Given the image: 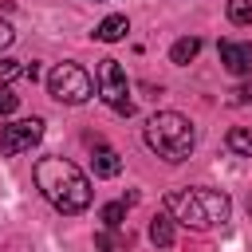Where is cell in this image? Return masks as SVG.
<instances>
[{
    "instance_id": "cell-19",
    "label": "cell",
    "mask_w": 252,
    "mask_h": 252,
    "mask_svg": "<svg viewBox=\"0 0 252 252\" xmlns=\"http://www.w3.org/2000/svg\"><path fill=\"white\" fill-rule=\"evenodd\" d=\"M232 94H236V102H248V98H252V87H240V91H232Z\"/></svg>"
},
{
    "instance_id": "cell-9",
    "label": "cell",
    "mask_w": 252,
    "mask_h": 252,
    "mask_svg": "<svg viewBox=\"0 0 252 252\" xmlns=\"http://www.w3.org/2000/svg\"><path fill=\"white\" fill-rule=\"evenodd\" d=\"M126 32H130V20H126V16H106V20L94 28V39L118 43V39H126Z\"/></svg>"
},
{
    "instance_id": "cell-14",
    "label": "cell",
    "mask_w": 252,
    "mask_h": 252,
    "mask_svg": "<svg viewBox=\"0 0 252 252\" xmlns=\"http://www.w3.org/2000/svg\"><path fill=\"white\" fill-rule=\"evenodd\" d=\"M228 20L232 24H252V0H228Z\"/></svg>"
},
{
    "instance_id": "cell-13",
    "label": "cell",
    "mask_w": 252,
    "mask_h": 252,
    "mask_svg": "<svg viewBox=\"0 0 252 252\" xmlns=\"http://www.w3.org/2000/svg\"><path fill=\"white\" fill-rule=\"evenodd\" d=\"M102 224H106V228H122V224H126V201L102 205Z\"/></svg>"
},
{
    "instance_id": "cell-20",
    "label": "cell",
    "mask_w": 252,
    "mask_h": 252,
    "mask_svg": "<svg viewBox=\"0 0 252 252\" xmlns=\"http://www.w3.org/2000/svg\"><path fill=\"white\" fill-rule=\"evenodd\" d=\"M248 213H252V201H248Z\"/></svg>"
},
{
    "instance_id": "cell-11",
    "label": "cell",
    "mask_w": 252,
    "mask_h": 252,
    "mask_svg": "<svg viewBox=\"0 0 252 252\" xmlns=\"http://www.w3.org/2000/svg\"><path fill=\"white\" fill-rule=\"evenodd\" d=\"M197 51H201V39H197V35H185V39H177V43H173L169 59H173L177 67H185L189 59H197Z\"/></svg>"
},
{
    "instance_id": "cell-10",
    "label": "cell",
    "mask_w": 252,
    "mask_h": 252,
    "mask_svg": "<svg viewBox=\"0 0 252 252\" xmlns=\"http://www.w3.org/2000/svg\"><path fill=\"white\" fill-rule=\"evenodd\" d=\"M150 240H154L158 248H169V244H173V217H169V213H158V217L150 220Z\"/></svg>"
},
{
    "instance_id": "cell-3",
    "label": "cell",
    "mask_w": 252,
    "mask_h": 252,
    "mask_svg": "<svg viewBox=\"0 0 252 252\" xmlns=\"http://www.w3.org/2000/svg\"><path fill=\"white\" fill-rule=\"evenodd\" d=\"M146 146L165 158V161H185L197 146V130L185 114L177 110H158L150 122H146Z\"/></svg>"
},
{
    "instance_id": "cell-16",
    "label": "cell",
    "mask_w": 252,
    "mask_h": 252,
    "mask_svg": "<svg viewBox=\"0 0 252 252\" xmlns=\"http://www.w3.org/2000/svg\"><path fill=\"white\" fill-rule=\"evenodd\" d=\"M16 106H20V94L12 87H0V114H12Z\"/></svg>"
},
{
    "instance_id": "cell-4",
    "label": "cell",
    "mask_w": 252,
    "mask_h": 252,
    "mask_svg": "<svg viewBox=\"0 0 252 252\" xmlns=\"http://www.w3.org/2000/svg\"><path fill=\"white\" fill-rule=\"evenodd\" d=\"M47 91H51L55 102L79 106V102H87V98L94 94V83H91V75H87L79 63H59V67L47 75Z\"/></svg>"
},
{
    "instance_id": "cell-17",
    "label": "cell",
    "mask_w": 252,
    "mask_h": 252,
    "mask_svg": "<svg viewBox=\"0 0 252 252\" xmlns=\"http://www.w3.org/2000/svg\"><path fill=\"white\" fill-rule=\"evenodd\" d=\"M12 39H16L12 24H8V20H0V51H4V47H12Z\"/></svg>"
},
{
    "instance_id": "cell-2",
    "label": "cell",
    "mask_w": 252,
    "mask_h": 252,
    "mask_svg": "<svg viewBox=\"0 0 252 252\" xmlns=\"http://www.w3.org/2000/svg\"><path fill=\"white\" fill-rule=\"evenodd\" d=\"M165 213H169L173 220H181L185 228L205 232V228L224 224L228 213H232V205H228V197L217 193V189H169V193H165Z\"/></svg>"
},
{
    "instance_id": "cell-15",
    "label": "cell",
    "mask_w": 252,
    "mask_h": 252,
    "mask_svg": "<svg viewBox=\"0 0 252 252\" xmlns=\"http://www.w3.org/2000/svg\"><path fill=\"white\" fill-rule=\"evenodd\" d=\"M16 75H24V67H20L16 59H0V87H8Z\"/></svg>"
},
{
    "instance_id": "cell-1",
    "label": "cell",
    "mask_w": 252,
    "mask_h": 252,
    "mask_svg": "<svg viewBox=\"0 0 252 252\" xmlns=\"http://www.w3.org/2000/svg\"><path fill=\"white\" fill-rule=\"evenodd\" d=\"M32 177H35V189L59 209V213H83L87 205H91V181L83 177V169L75 165V161H67V158H39L35 161V169H32Z\"/></svg>"
},
{
    "instance_id": "cell-5",
    "label": "cell",
    "mask_w": 252,
    "mask_h": 252,
    "mask_svg": "<svg viewBox=\"0 0 252 252\" xmlns=\"http://www.w3.org/2000/svg\"><path fill=\"white\" fill-rule=\"evenodd\" d=\"M98 94L110 110L118 114H134V102H130V83H126V71L118 67V59H98Z\"/></svg>"
},
{
    "instance_id": "cell-18",
    "label": "cell",
    "mask_w": 252,
    "mask_h": 252,
    "mask_svg": "<svg viewBox=\"0 0 252 252\" xmlns=\"http://www.w3.org/2000/svg\"><path fill=\"white\" fill-rule=\"evenodd\" d=\"M24 79H32V83H35V79H39V67H35V63H24Z\"/></svg>"
},
{
    "instance_id": "cell-6",
    "label": "cell",
    "mask_w": 252,
    "mask_h": 252,
    "mask_svg": "<svg viewBox=\"0 0 252 252\" xmlns=\"http://www.w3.org/2000/svg\"><path fill=\"white\" fill-rule=\"evenodd\" d=\"M39 138H43V118H20V122H12V126L0 130V154L16 158V154L32 150Z\"/></svg>"
},
{
    "instance_id": "cell-8",
    "label": "cell",
    "mask_w": 252,
    "mask_h": 252,
    "mask_svg": "<svg viewBox=\"0 0 252 252\" xmlns=\"http://www.w3.org/2000/svg\"><path fill=\"white\" fill-rule=\"evenodd\" d=\"M91 165H94V177H118L122 173V158L110 146H98L94 158H91Z\"/></svg>"
},
{
    "instance_id": "cell-7",
    "label": "cell",
    "mask_w": 252,
    "mask_h": 252,
    "mask_svg": "<svg viewBox=\"0 0 252 252\" xmlns=\"http://www.w3.org/2000/svg\"><path fill=\"white\" fill-rule=\"evenodd\" d=\"M220 63H224L232 75H252V43L220 39Z\"/></svg>"
},
{
    "instance_id": "cell-12",
    "label": "cell",
    "mask_w": 252,
    "mask_h": 252,
    "mask_svg": "<svg viewBox=\"0 0 252 252\" xmlns=\"http://www.w3.org/2000/svg\"><path fill=\"white\" fill-rule=\"evenodd\" d=\"M228 150L232 154H240V158H252V130H244V126H236V130H228Z\"/></svg>"
}]
</instances>
